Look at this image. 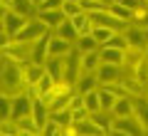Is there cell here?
<instances>
[{
    "instance_id": "30",
    "label": "cell",
    "mask_w": 148,
    "mask_h": 136,
    "mask_svg": "<svg viewBox=\"0 0 148 136\" xmlns=\"http://www.w3.org/2000/svg\"><path fill=\"white\" fill-rule=\"evenodd\" d=\"M62 10H64V15H67V17H77V15H82V12H84V8H82L79 0H64Z\"/></svg>"
},
{
    "instance_id": "37",
    "label": "cell",
    "mask_w": 148,
    "mask_h": 136,
    "mask_svg": "<svg viewBox=\"0 0 148 136\" xmlns=\"http://www.w3.org/2000/svg\"><path fill=\"white\" fill-rule=\"evenodd\" d=\"M72 119H74V121H84V119H89V109H86V106L72 109Z\"/></svg>"
},
{
    "instance_id": "35",
    "label": "cell",
    "mask_w": 148,
    "mask_h": 136,
    "mask_svg": "<svg viewBox=\"0 0 148 136\" xmlns=\"http://www.w3.org/2000/svg\"><path fill=\"white\" fill-rule=\"evenodd\" d=\"M42 134H45V136H62V126H59V124H57L54 119H49L47 124H45Z\"/></svg>"
},
{
    "instance_id": "14",
    "label": "cell",
    "mask_w": 148,
    "mask_h": 136,
    "mask_svg": "<svg viewBox=\"0 0 148 136\" xmlns=\"http://www.w3.org/2000/svg\"><path fill=\"white\" fill-rule=\"evenodd\" d=\"M67 57V55H64ZM64 57H59V55H49L47 59H45V69H47V74H52L54 79H64Z\"/></svg>"
},
{
    "instance_id": "22",
    "label": "cell",
    "mask_w": 148,
    "mask_h": 136,
    "mask_svg": "<svg viewBox=\"0 0 148 136\" xmlns=\"http://www.w3.org/2000/svg\"><path fill=\"white\" fill-rule=\"evenodd\" d=\"M72 22H74V27H77V32H79V37H82V35H89V32L94 30V22H91V15H89V12H82V15L72 17Z\"/></svg>"
},
{
    "instance_id": "34",
    "label": "cell",
    "mask_w": 148,
    "mask_h": 136,
    "mask_svg": "<svg viewBox=\"0 0 148 136\" xmlns=\"http://www.w3.org/2000/svg\"><path fill=\"white\" fill-rule=\"evenodd\" d=\"M54 82H57V79H54L52 74L45 72V77L37 82V89H40V94H42V97H45V94H49V92H52V87H54Z\"/></svg>"
},
{
    "instance_id": "41",
    "label": "cell",
    "mask_w": 148,
    "mask_h": 136,
    "mask_svg": "<svg viewBox=\"0 0 148 136\" xmlns=\"http://www.w3.org/2000/svg\"><path fill=\"white\" fill-rule=\"evenodd\" d=\"M146 97H148V92H146Z\"/></svg>"
},
{
    "instance_id": "20",
    "label": "cell",
    "mask_w": 148,
    "mask_h": 136,
    "mask_svg": "<svg viewBox=\"0 0 148 136\" xmlns=\"http://www.w3.org/2000/svg\"><path fill=\"white\" fill-rule=\"evenodd\" d=\"M45 64H37V62H25V79H27V87L30 84H37L40 79L45 77Z\"/></svg>"
},
{
    "instance_id": "6",
    "label": "cell",
    "mask_w": 148,
    "mask_h": 136,
    "mask_svg": "<svg viewBox=\"0 0 148 136\" xmlns=\"http://www.w3.org/2000/svg\"><path fill=\"white\" fill-rule=\"evenodd\" d=\"M79 77H82V52L77 50V45H74V50L64 57V79L77 87V79Z\"/></svg>"
},
{
    "instance_id": "1",
    "label": "cell",
    "mask_w": 148,
    "mask_h": 136,
    "mask_svg": "<svg viewBox=\"0 0 148 136\" xmlns=\"http://www.w3.org/2000/svg\"><path fill=\"white\" fill-rule=\"evenodd\" d=\"M25 89H27L25 64L12 59L10 55H3V62H0V94L17 97Z\"/></svg>"
},
{
    "instance_id": "15",
    "label": "cell",
    "mask_w": 148,
    "mask_h": 136,
    "mask_svg": "<svg viewBox=\"0 0 148 136\" xmlns=\"http://www.w3.org/2000/svg\"><path fill=\"white\" fill-rule=\"evenodd\" d=\"M99 87H101V82H99L96 72H82V77L77 79V92H82V94H86L91 89H99Z\"/></svg>"
},
{
    "instance_id": "8",
    "label": "cell",
    "mask_w": 148,
    "mask_h": 136,
    "mask_svg": "<svg viewBox=\"0 0 148 136\" xmlns=\"http://www.w3.org/2000/svg\"><path fill=\"white\" fill-rule=\"evenodd\" d=\"M123 32H126L128 42H131V47H138V50H143V52H146V47H148V27L128 25Z\"/></svg>"
},
{
    "instance_id": "12",
    "label": "cell",
    "mask_w": 148,
    "mask_h": 136,
    "mask_svg": "<svg viewBox=\"0 0 148 136\" xmlns=\"http://www.w3.org/2000/svg\"><path fill=\"white\" fill-rule=\"evenodd\" d=\"M99 55H101V62H109V64H123V62H126V50H119V47L101 45Z\"/></svg>"
},
{
    "instance_id": "10",
    "label": "cell",
    "mask_w": 148,
    "mask_h": 136,
    "mask_svg": "<svg viewBox=\"0 0 148 136\" xmlns=\"http://www.w3.org/2000/svg\"><path fill=\"white\" fill-rule=\"evenodd\" d=\"M49 37H52V30L47 35H42L40 40H35V47H32V62L45 64V59L49 57Z\"/></svg>"
},
{
    "instance_id": "9",
    "label": "cell",
    "mask_w": 148,
    "mask_h": 136,
    "mask_svg": "<svg viewBox=\"0 0 148 136\" xmlns=\"http://www.w3.org/2000/svg\"><path fill=\"white\" fill-rule=\"evenodd\" d=\"M99 74V82L101 84H109V82H119L123 74V64H109V62H101V67L96 69Z\"/></svg>"
},
{
    "instance_id": "36",
    "label": "cell",
    "mask_w": 148,
    "mask_h": 136,
    "mask_svg": "<svg viewBox=\"0 0 148 136\" xmlns=\"http://www.w3.org/2000/svg\"><path fill=\"white\" fill-rule=\"evenodd\" d=\"M64 5V0H45V3H40L37 5V12L40 10H57V8Z\"/></svg>"
},
{
    "instance_id": "33",
    "label": "cell",
    "mask_w": 148,
    "mask_h": 136,
    "mask_svg": "<svg viewBox=\"0 0 148 136\" xmlns=\"http://www.w3.org/2000/svg\"><path fill=\"white\" fill-rule=\"evenodd\" d=\"M12 116V97L0 94V119H10Z\"/></svg>"
},
{
    "instance_id": "21",
    "label": "cell",
    "mask_w": 148,
    "mask_h": 136,
    "mask_svg": "<svg viewBox=\"0 0 148 136\" xmlns=\"http://www.w3.org/2000/svg\"><path fill=\"white\" fill-rule=\"evenodd\" d=\"M54 32H57L59 37H64V40H69V42H77V40H79V32H77V27H74L72 17H67V20H64Z\"/></svg>"
},
{
    "instance_id": "19",
    "label": "cell",
    "mask_w": 148,
    "mask_h": 136,
    "mask_svg": "<svg viewBox=\"0 0 148 136\" xmlns=\"http://www.w3.org/2000/svg\"><path fill=\"white\" fill-rule=\"evenodd\" d=\"M74 129H77V136H99L104 134L101 126L91 119H84V121H74Z\"/></svg>"
},
{
    "instance_id": "32",
    "label": "cell",
    "mask_w": 148,
    "mask_h": 136,
    "mask_svg": "<svg viewBox=\"0 0 148 136\" xmlns=\"http://www.w3.org/2000/svg\"><path fill=\"white\" fill-rule=\"evenodd\" d=\"M91 32H94V37L99 40V45H106V42H109L111 37H114V32H116V30H111V27H101V25H96V27H94Z\"/></svg>"
},
{
    "instance_id": "29",
    "label": "cell",
    "mask_w": 148,
    "mask_h": 136,
    "mask_svg": "<svg viewBox=\"0 0 148 136\" xmlns=\"http://www.w3.org/2000/svg\"><path fill=\"white\" fill-rule=\"evenodd\" d=\"M0 134L3 136H20L17 121L15 119H0Z\"/></svg>"
},
{
    "instance_id": "23",
    "label": "cell",
    "mask_w": 148,
    "mask_h": 136,
    "mask_svg": "<svg viewBox=\"0 0 148 136\" xmlns=\"http://www.w3.org/2000/svg\"><path fill=\"white\" fill-rule=\"evenodd\" d=\"M74 45H77V50H79V52H91V50H99V47H101L99 40L94 37V32H89V35H82L79 40L74 42Z\"/></svg>"
},
{
    "instance_id": "5",
    "label": "cell",
    "mask_w": 148,
    "mask_h": 136,
    "mask_svg": "<svg viewBox=\"0 0 148 136\" xmlns=\"http://www.w3.org/2000/svg\"><path fill=\"white\" fill-rule=\"evenodd\" d=\"M49 32V27H47V22L45 20H40V17H30L27 20V25L22 27L20 32L15 35V40H27V42H35V40H40L42 35H47Z\"/></svg>"
},
{
    "instance_id": "38",
    "label": "cell",
    "mask_w": 148,
    "mask_h": 136,
    "mask_svg": "<svg viewBox=\"0 0 148 136\" xmlns=\"http://www.w3.org/2000/svg\"><path fill=\"white\" fill-rule=\"evenodd\" d=\"M79 106H84V94L82 92H74L72 101H69V109H79Z\"/></svg>"
},
{
    "instance_id": "3",
    "label": "cell",
    "mask_w": 148,
    "mask_h": 136,
    "mask_svg": "<svg viewBox=\"0 0 148 136\" xmlns=\"http://www.w3.org/2000/svg\"><path fill=\"white\" fill-rule=\"evenodd\" d=\"M27 20H30V17L22 15V12H17V10H3V15H0V30L15 37L17 32L27 25Z\"/></svg>"
},
{
    "instance_id": "27",
    "label": "cell",
    "mask_w": 148,
    "mask_h": 136,
    "mask_svg": "<svg viewBox=\"0 0 148 136\" xmlns=\"http://www.w3.org/2000/svg\"><path fill=\"white\" fill-rule=\"evenodd\" d=\"M133 77H136L138 82H141L143 87L148 89V57H143L141 62H138L136 67H133Z\"/></svg>"
},
{
    "instance_id": "40",
    "label": "cell",
    "mask_w": 148,
    "mask_h": 136,
    "mask_svg": "<svg viewBox=\"0 0 148 136\" xmlns=\"http://www.w3.org/2000/svg\"><path fill=\"white\" fill-rule=\"evenodd\" d=\"M146 57H148V47H146Z\"/></svg>"
},
{
    "instance_id": "39",
    "label": "cell",
    "mask_w": 148,
    "mask_h": 136,
    "mask_svg": "<svg viewBox=\"0 0 148 136\" xmlns=\"http://www.w3.org/2000/svg\"><path fill=\"white\" fill-rule=\"evenodd\" d=\"M40 3H45V0H35V5H40Z\"/></svg>"
},
{
    "instance_id": "26",
    "label": "cell",
    "mask_w": 148,
    "mask_h": 136,
    "mask_svg": "<svg viewBox=\"0 0 148 136\" xmlns=\"http://www.w3.org/2000/svg\"><path fill=\"white\" fill-rule=\"evenodd\" d=\"M128 25H138V27H148V3H143L138 10H133L131 22Z\"/></svg>"
},
{
    "instance_id": "42",
    "label": "cell",
    "mask_w": 148,
    "mask_h": 136,
    "mask_svg": "<svg viewBox=\"0 0 148 136\" xmlns=\"http://www.w3.org/2000/svg\"><path fill=\"white\" fill-rule=\"evenodd\" d=\"M146 3H148V0H146Z\"/></svg>"
},
{
    "instance_id": "24",
    "label": "cell",
    "mask_w": 148,
    "mask_h": 136,
    "mask_svg": "<svg viewBox=\"0 0 148 136\" xmlns=\"http://www.w3.org/2000/svg\"><path fill=\"white\" fill-rule=\"evenodd\" d=\"M114 116H128L133 114V97H121V99H116V104H114Z\"/></svg>"
},
{
    "instance_id": "16",
    "label": "cell",
    "mask_w": 148,
    "mask_h": 136,
    "mask_svg": "<svg viewBox=\"0 0 148 136\" xmlns=\"http://www.w3.org/2000/svg\"><path fill=\"white\" fill-rule=\"evenodd\" d=\"M133 114L138 116V121L143 124V131L148 134V97L146 94L133 97Z\"/></svg>"
},
{
    "instance_id": "7",
    "label": "cell",
    "mask_w": 148,
    "mask_h": 136,
    "mask_svg": "<svg viewBox=\"0 0 148 136\" xmlns=\"http://www.w3.org/2000/svg\"><path fill=\"white\" fill-rule=\"evenodd\" d=\"M32 106H35V99H32L27 92H22V94L12 97V116L10 119H22V116H30L32 114Z\"/></svg>"
},
{
    "instance_id": "28",
    "label": "cell",
    "mask_w": 148,
    "mask_h": 136,
    "mask_svg": "<svg viewBox=\"0 0 148 136\" xmlns=\"http://www.w3.org/2000/svg\"><path fill=\"white\" fill-rule=\"evenodd\" d=\"M99 97H101V109H106V111L114 109V104H116V99H119V97L114 94V92H109L106 87H99Z\"/></svg>"
},
{
    "instance_id": "25",
    "label": "cell",
    "mask_w": 148,
    "mask_h": 136,
    "mask_svg": "<svg viewBox=\"0 0 148 136\" xmlns=\"http://www.w3.org/2000/svg\"><path fill=\"white\" fill-rule=\"evenodd\" d=\"M84 106L89 109V114L94 111H101V97H99V89H91L84 94Z\"/></svg>"
},
{
    "instance_id": "2",
    "label": "cell",
    "mask_w": 148,
    "mask_h": 136,
    "mask_svg": "<svg viewBox=\"0 0 148 136\" xmlns=\"http://www.w3.org/2000/svg\"><path fill=\"white\" fill-rule=\"evenodd\" d=\"M146 134L143 131V124L138 121L136 114L128 116H116L114 119V129H111V136H141Z\"/></svg>"
},
{
    "instance_id": "11",
    "label": "cell",
    "mask_w": 148,
    "mask_h": 136,
    "mask_svg": "<svg viewBox=\"0 0 148 136\" xmlns=\"http://www.w3.org/2000/svg\"><path fill=\"white\" fill-rule=\"evenodd\" d=\"M72 50H74V42L59 37L57 32L52 30V37H49V55H59V57H64V55H69Z\"/></svg>"
},
{
    "instance_id": "31",
    "label": "cell",
    "mask_w": 148,
    "mask_h": 136,
    "mask_svg": "<svg viewBox=\"0 0 148 136\" xmlns=\"http://www.w3.org/2000/svg\"><path fill=\"white\" fill-rule=\"evenodd\" d=\"M106 10H109V12H114V15H116L119 20H126V22H131V15H133V12L128 10V8H123L121 3H111V5L106 8Z\"/></svg>"
},
{
    "instance_id": "17",
    "label": "cell",
    "mask_w": 148,
    "mask_h": 136,
    "mask_svg": "<svg viewBox=\"0 0 148 136\" xmlns=\"http://www.w3.org/2000/svg\"><path fill=\"white\" fill-rule=\"evenodd\" d=\"M17 129H20V136H40L42 134V129L37 126L35 116H22V119H17Z\"/></svg>"
},
{
    "instance_id": "4",
    "label": "cell",
    "mask_w": 148,
    "mask_h": 136,
    "mask_svg": "<svg viewBox=\"0 0 148 136\" xmlns=\"http://www.w3.org/2000/svg\"><path fill=\"white\" fill-rule=\"evenodd\" d=\"M32 47H35V42H27V40H12L10 45H5L3 50V55H10L12 59H17V62H32Z\"/></svg>"
},
{
    "instance_id": "13",
    "label": "cell",
    "mask_w": 148,
    "mask_h": 136,
    "mask_svg": "<svg viewBox=\"0 0 148 136\" xmlns=\"http://www.w3.org/2000/svg\"><path fill=\"white\" fill-rule=\"evenodd\" d=\"M37 17L47 22V27H49V30H57V27L62 25L64 20H67V15H64V10H62V8H57V10H40V12H37Z\"/></svg>"
},
{
    "instance_id": "18",
    "label": "cell",
    "mask_w": 148,
    "mask_h": 136,
    "mask_svg": "<svg viewBox=\"0 0 148 136\" xmlns=\"http://www.w3.org/2000/svg\"><path fill=\"white\" fill-rule=\"evenodd\" d=\"M99 67H101V55H99V50L82 52V72H96Z\"/></svg>"
}]
</instances>
